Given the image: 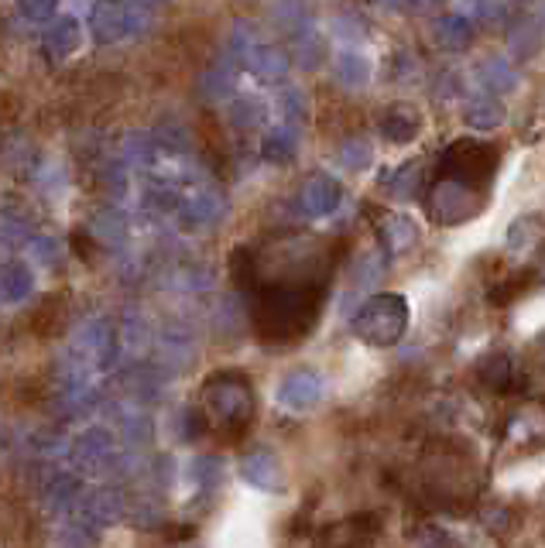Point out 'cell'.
I'll return each instance as SVG.
<instances>
[{
  "instance_id": "obj_3",
  "label": "cell",
  "mask_w": 545,
  "mask_h": 548,
  "mask_svg": "<svg viewBox=\"0 0 545 548\" xmlns=\"http://www.w3.org/2000/svg\"><path fill=\"white\" fill-rule=\"evenodd\" d=\"M371 322H378V333H374V340L391 343L398 333H402V326H405V302L398 295L378 298V302L367 305V312L360 316V329L371 326Z\"/></svg>"
},
{
  "instance_id": "obj_1",
  "label": "cell",
  "mask_w": 545,
  "mask_h": 548,
  "mask_svg": "<svg viewBox=\"0 0 545 548\" xmlns=\"http://www.w3.org/2000/svg\"><path fill=\"white\" fill-rule=\"evenodd\" d=\"M494 165H498L494 148H487V144H480V141H456L443 155V172L450 175L446 182H456V185L487 182Z\"/></svg>"
},
{
  "instance_id": "obj_6",
  "label": "cell",
  "mask_w": 545,
  "mask_h": 548,
  "mask_svg": "<svg viewBox=\"0 0 545 548\" xmlns=\"http://www.w3.org/2000/svg\"><path fill=\"white\" fill-rule=\"evenodd\" d=\"M463 117L474 131H494V127L504 124V107L498 100H474L463 110Z\"/></svg>"
},
{
  "instance_id": "obj_4",
  "label": "cell",
  "mask_w": 545,
  "mask_h": 548,
  "mask_svg": "<svg viewBox=\"0 0 545 548\" xmlns=\"http://www.w3.org/2000/svg\"><path fill=\"white\" fill-rule=\"evenodd\" d=\"M477 79L484 83V90H494V93H508L518 86V72L508 59H504V55H491V59H484V66L477 69Z\"/></svg>"
},
{
  "instance_id": "obj_5",
  "label": "cell",
  "mask_w": 545,
  "mask_h": 548,
  "mask_svg": "<svg viewBox=\"0 0 545 548\" xmlns=\"http://www.w3.org/2000/svg\"><path fill=\"white\" fill-rule=\"evenodd\" d=\"M508 42H511V52L522 55V59H528V55H535V52H539V45H542V24L535 21V18L515 21Z\"/></svg>"
},
{
  "instance_id": "obj_2",
  "label": "cell",
  "mask_w": 545,
  "mask_h": 548,
  "mask_svg": "<svg viewBox=\"0 0 545 548\" xmlns=\"http://www.w3.org/2000/svg\"><path fill=\"white\" fill-rule=\"evenodd\" d=\"M432 213H436V220H443V223L470 220V216L477 213V199L470 196L467 185L439 182L436 189H432Z\"/></svg>"
},
{
  "instance_id": "obj_9",
  "label": "cell",
  "mask_w": 545,
  "mask_h": 548,
  "mask_svg": "<svg viewBox=\"0 0 545 548\" xmlns=\"http://www.w3.org/2000/svg\"><path fill=\"white\" fill-rule=\"evenodd\" d=\"M542 14H545V7H542Z\"/></svg>"
},
{
  "instance_id": "obj_8",
  "label": "cell",
  "mask_w": 545,
  "mask_h": 548,
  "mask_svg": "<svg viewBox=\"0 0 545 548\" xmlns=\"http://www.w3.org/2000/svg\"><path fill=\"white\" fill-rule=\"evenodd\" d=\"M470 35H474V28H470V21H463V18L443 21V28H439V42L446 48H463L470 42Z\"/></svg>"
},
{
  "instance_id": "obj_7",
  "label": "cell",
  "mask_w": 545,
  "mask_h": 548,
  "mask_svg": "<svg viewBox=\"0 0 545 548\" xmlns=\"http://www.w3.org/2000/svg\"><path fill=\"white\" fill-rule=\"evenodd\" d=\"M384 127H388V134L395 137V141H408V137H415V131H419V117L408 107H398L395 114L384 120Z\"/></svg>"
}]
</instances>
